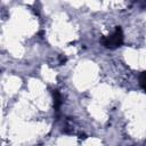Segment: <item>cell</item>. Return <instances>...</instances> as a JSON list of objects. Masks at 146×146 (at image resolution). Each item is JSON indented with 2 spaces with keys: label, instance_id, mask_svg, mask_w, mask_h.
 I'll return each mask as SVG.
<instances>
[{
  "label": "cell",
  "instance_id": "cell-1",
  "mask_svg": "<svg viewBox=\"0 0 146 146\" xmlns=\"http://www.w3.org/2000/svg\"><path fill=\"white\" fill-rule=\"evenodd\" d=\"M123 40H124L123 31H122L121 26H116L112 34L106 35V36H103L100 41H102V43H103V46H104L105 48L115 49V48L122 46Z\"/></svg>",
  "mask_w": 146,
  "mask_h": 146
},
{
  "label": "cell",
  "instance_id": "cell-2",
  "mask_svg": "<svg viewBox=\"0 0 146 146\" xmlns=\"http://www.w3.org/2000/svg\"><path fill=\"white\" fill-rule=\"evenodd\" d=\"M52 97H54V108L56 112H58L59 107L62 105V97H60V94L58 92V90L52 91Z\"/></svg>",
  "mask_w": 146,
  "mask_h": 146
},
{
  "label": "cell",
  "instance_id": "cell-3",
  "mask_svg": "<svg viewBox=\"0 0 146 146\" xmlns=\"http://www.w3.org/2000/svg\"><path fill=\"white\" fill-rule=\"evenodd\" d=\"M139 84H140V87L146 91V71L143 72V73L139 75Z\"/></svg>",
  "mask_w": 146,
  "mask_h": 146
}]
</instances>
